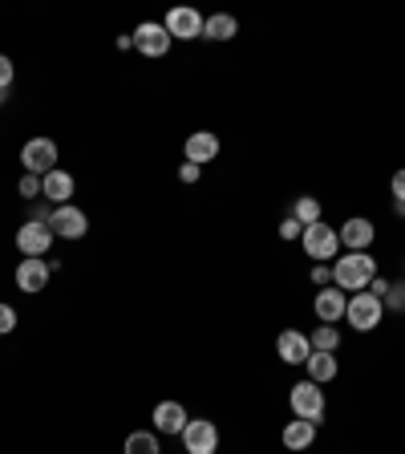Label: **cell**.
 Masks as SVG:
<instances>
[{
    "label": "cell",
    "instance_id": "5",
    "mask_svg": "<svg viewBox=\"0 0 405 454\" xmlns=\"http://www.w3.org/2000/svg\"><path fill=\"white\" fill-rule=\"evenodd\" d=\"M53 227L41 223V219H28L25 227L17 231V252L25 255V260H45L49 247H53Z\"/></svg>",
    "mask_w": 405,
    "mask_h": 454
},
{
    "label": "cell",
    "instance_id": "4",
    "mask_svg": "<svg viewBox=\"0 0 405 454\" xmlns=\"http://www.w3.org/2000/svg\"><path fill=\"white\" fill-rule=\"evenodd\" d=\"M288 406H292L296 418L304 422H321L324 418V389L316 381H296L292 394H288Z\"/></svg>",
    "mask_w": 405,
    "mask_h": 454
},
{
    "label": "cell",
    "instance_id": "22",
    "mask_svg": "<svg viewBox=\"0 0 405 454\" xmlns=\"http://www.w3.org/2000/svg\"><path fill=\"white\" fill-rule=\"evenodd\" d=\"M126 454H159V434L154 430H134L126 438Z\"/></svg>",
    "mask_w": 405,
    "mask_h": 454
},
{
    "label": "cell",
    "instance_id": "24",
    "mask_svg": "<svg viewBox=\"0 0 405 454\" xmlns=\"http://www.w3.org/2000/svg\"><path fill=\"white\" fill-rule=\"evenodd\" d=\"M20 195H25L28 203H37L41 199V179L37 175H25V179H20Z\"/></svg>",
    "mask_w": 405,
    "mask_h": 454
},
{
    "label": "cell",
    "instance_id": "15",
    "mask_svg": "<svg viewBox=\"0 0 405 454\" xmlns=\"http://www.w3.org/2000/svg\"><path fill=\"white\" fill-rule=\"evenodd\" d=\"M49 260H20L17 264V288L20 293H28V296H37V293H45V284H49Z\"/></svg>",
    "mask_w": 405,
    "mask_h": 454
},
{
    "label": "cell",
    "instance_id": "33",
    "mask_svg": "<svg viewBox=\"0 0 405 454\" xmlns=\"http://www.w3.org/2000/svg\"><path fill=\"white\" fill-rule=\"evenodd\" d=\"M118 49H134V33H122V37H118Z\"/></svg>",
    "mask_w": 405,
    "mask_h": 454
},
{
    "label": "cell",
    "instance_id": "10",
    "mask_svg": "<svg viewBox=\"0 0 405 454\" xmlns=\"http://www.w3.org/2000/svg\"><path fill=\"white\" fill-rule=\"evenodd\" d=\"M312 309H316L321 325H337V321H345V309H349V293H340L337 284H329V288H321V293H316Z\"/></svg>",
    "mask_w": 405,
    "mask_h": 454
},
{
    "label": "cell",
    "instance_id": "23",
    "mask_svg": "<svg viewBox=\"0 0 405 454\" xmlns=\"http://www.w3.org/2000/svg\"><path fill=\"white\" fill-rule=\"evenodd\" d=\"M312 349H321V353H337L340 349V333L332 329V325H316V333H312Z\"/></svg>",
    "mask_w": 405,
    "mask_h": 454
},
{
    "label": "cell",
    "instance_id": "31",
    "mask_svg": "<svg viewBox=\"0 0 405 454\" xmlns=\"http://www.w3.org/2000/svg\"><path fill=\"white\" fill-rule=\"evenodd\" d=\"M280 236L284 239H296V236H304V227L296 223V219H284V223H280Z\"/></svg>",
    "mask_w": 405,
    "mask_h": 454
},
{
    "label": "cell",
    "instance_id": "8",
    "mask_svg": "<svg viewBox=\"0 0 405 454\" xmlns=\"http://www.w3.org/2000/svg\"><path fill=\"white\" fill-rule=\"evenodd\" d=\"M162 28L170 33V41H195L203 37V12L191 9V4H179V9H170Z\"/></svg>",
    "mask_w": 405,
    "mask_h": 454
},
{
    "label": "cell",
    "instance_id": "16",
    "mask_svg": "<svg viewBox=\"0 0 405 454\" xmlns=\"http://www.w3.org/2000/svg\"><path fill=\"white\" fill-rule=\"evenodd\" d=\"M340 247H349V252H369V244H373V236H378V231H373V223H369V219H361V215H353V219H345V223H340Z\"/></svg>",
    "mask_w": 405,
    "mask_h": 454
},
{
    "label": "cell",
    "instance_id": "11",
    "mask_svg": "<svg viewBox=\"0 0 405 454\" xmlns=\"http://www.w3.org/2000/svg\"><path fill=\"white\" fill-rule=\"evenodd\" d=\"M276 353H280L284 365H304V361L312 357V340L304 337L300 329H284L280 337H276Z\"/></svg>",
    "mask_w": 405,
    "mask_h": 454
},
{
    "label": "cell",
    "instance_id": "7",
    "mask_svg": "<svg viewBox=\"0 0 405 454\" xmlns=\"http://www.w3.org/2000/svg\"><path fill=\"white\" fill-rule=\"evenodd\" d=\"M183 450L187 454H215L219 450V426L211 418H191L183 430Z\"/></svg>",
    "mask_w": 405,
    "mask_h": 454
},
{
    "label": "cell",
    "instance_id": "18",
    "mask_svg": "<svg viewBox=\"0 0 405 454\" xmlns=\"http://www.w3.org/2000/svg\"><path fill=\"white\" fill-rule=\"evenodd\" d=\"M312 438H316V422H304V418H296V422L284 426V446H288V450H308Z\"/></svg>",
    "mask_w": 405,
    "mask_h": 454
},
{
    "label": "cell",
    "instance_id": "26",
    "mask_svg": "<svg viewBox=\"0 0 405 454\" xmlns=\"http://www.w3.org/2000/svg\"><path fill=\"white\" fill-rule=\"evenodd\" d=\"M12 77H17V69H12V61H9V57L0 53V94H9Z\"/></svg>",
    "mask_w": 405,
    "mask_h": 454
},
{
    "label": "cell",
    "instance_id": "1",
    "mask_svg": "<svg viewBox=\"0 0 405 454\" xmlns=\"http://www.w3.org/2000/svg\"><path fill=\"white\" fill-rule=\"evenodd\" d=\"M378 276V260L369 252H349V255H337L332 264V284L340 293H365L369 284Z\"/></svg>",
    "mask_w": 405,
    "mask_h": 454
},
{
    "label": "cell",
    "instance_id": "13",
    "mask_svg": "<svg viewBox=\"0 0 405 454\" xmlns=\"http://www.w3.org/2000/svg\"><path fill=\"white\" fill-rule=\"evenodd\" d=\"M187 410H183V402H159L154 406V434H170L179 438L183 430H187Z\"/></svg>",
    "mask_w": 405,
    "mask_h": 454
},
{
    "label": "cell",
    "instance_id": "12",
    "mask_svg": "<svg viewBox=\"0 0 405 454\" xmlns=\"http://www.w3.org/2000/svg\"><path fill=\"white\" fill-rule=\"evenodd\" d=\"M74 175H69V170H49L45 179H41V199H45V203H53V207H66L69 199H74Z\"/></svg>",
    "mask_w": 405,
    "mask_h": 454
},
{
    "label": "cell",
    "instance_id": "32",
    "mask_svg": "<svg viewBox=\"0 0 405 454\" xmlns=\"http://www.w3.org/2000/svg\"><path fill=\"white\" fill-rule=\"evenodd\" d=\"M365 293H373V296H381V301H386V293H389V280H381V276H373V284H369Z\"/></svg>",
    "mask_w": 405,
    "mask_h": 454
},
{
    "label": "cell",
    "instance_id": "20",
    "mask_svg": "<svg viewBox=\"0 0 405 454\" xmlns=\"http://www.w3.org/2000/svg\"><path fill=\"white\" fill-rule=\"evenodd\" d=\"M236 33H239V20L231 12H215V17L203 20V37H211V41H231Z\"/></svg>",
    "mask_w": 405,
    "mask_h": 454
},
{
    "label": "cell",
    "instance_id": "14",
    "mask_svg": "<svg viewBox=\"0 0 405 454\" xmlns=\"http://www.w3.org/2000/svg\"><path fill=\"white\" fill-rule=\"evenodd\" d=\"M134 49H138L142 57H162L170 49V33L159 20H146V25H138V33H134Z\"/></svg>",
    "mask_w": 405,
    "mask_h": 454
},
{
    "label": "cell",
    "instance_id": "25",
    "mask_svg": "<svg viewBox=\"0 0 405 454\" xmlns=\"http://www.w3.org/2000/svg\"><path fill=\"white\" fill-rule=\"evenodd\" d=\"M386 309H405V284H389V293H386Z\"/></svg>",
    "mask_w": 405,
    "mask_h": 454
},
{
    "label": "cell",
    "instance_id": "6",
    "mask_svg": "<svg viewBox=\"0 0 405 454\" xmlns=\"http://www.w3.org/2000/svg\"><path fill=\"white\" fill-rule=\"evenodd\" d=\"M300 244H304V252L312 255V260H321V264H329V260H337V252H340V236L332 231L329 223H312V227H304V236H300Z\"/></svg>",
    "mask_w": 405,
    "mask_h": 454
},
{
    "label": "cell",
    "instance_id": "29",
    "mask_svg": "<svg viewBox=\"0 0 405 454\" xmlns=\"http://www.w3.org/2000/svg\"><path fill=\"white\" fill-rule=\"evenodd\" d=\"M312 284H316V288H329V284H332V264H316V268H312Z\"/></svg>",
    "mask_w": 405,
    "mask_h": 454
},
{
    "label": "cell",
    "instance_id": "9",
    "mask_svg": "<svg viewBox=\"0 0 405 454\" xmlns=\"http://www.w3.org/2000/svg\"><path fill=\"white\" fill-rule=\"evenodd\" d=\"M49 227H53L57 239H85V231H90V219H85L82 207L66 203V207H53V211H49Z\"/></svg>",
    "mask_w": 405,
    "mask_h": 454
},
{
    "label": "cell",
    "instance_id": "21",
    "mask_svg": "<svg viewBox=\"0 0 405 454\" xmlns=\"http://www.w3.org/2000/svg\"><path fill=\"white\" fill-rule=\"evenodd\" d=\"M321 199H316V195H300V199H296V203H292V219H296V223H300V227H312V223H321Z\"/></svg>",
    "mask_w": 405,
    "mask_h": 454
},
{
    "label": "cell",
    "instance_id": "2",
    "mask_svg": "<svg viewBox=\"0 0 405 454\" xmlns=\"http://www.w3.org/2000/svg\"><path fill=\"white\" fill-rule=\"evenodd\" d=\"M381 317H386V304H381V296H373V293H353L349 296L345 321H349L357 333H373L381 325Z\"/></svg>",
    "mask_w": 405,
    "mask_h": 454
},
{
    "label": "cell",
    "instance_id": "30",
    "mask_svg": "<svg viewBox=\"0 0 405 454\" xmlns=\"http://www.w3.org/2000/svg\"><path fill=\"white\" fill-rule=\"evenodd\" d=\"M199 175H203V167H195V162H183V167H179V179L183 183H199Z\"/></svg>",
    "mask_w": 405,
    "mask_h": 454
},
{
    "label": "cell",
    "instance_id": "17",
    "mask_svg": "<svg viewBox=\"0 0 405 454\" xmlns=\"http://www.w3.org/2000/svg\"><path fill=\"white\" fill-rule=\"evenodd\" d=\"M183 151H187V162H195V167H203V162H211L219 154V138L211 130H195L187 138V146H183Z\"/></svg>",
    "mask_w": 405,
    "mask_h": 454
},
{
    "label": "cell",
    "instance_id": "34",
    "mask_svg": "<svg viewBox=\"0 0 405 454\" xmlns=\"http://www.w3.org/2000/svg\"><path fill=\"white\" fill-rule=\"evenodd\" d=\"M0 106H4V94H0Z\"/></svg>",
    "mask_w": 405,
    "mask_h": 454
},
{
    "label": "cell",
    "instance_id": "19",
    "mask_svg": "<svg viewBox=\"0 0 405 454\" xmlns=\"http://www.w3.org/2000/svg\"><path fill=\"white\" fill-rule=\"evenodd\" d=\"M304 365H308V381H316V386H324V381H332L337 378V357H332V353H321V349H312V357L304 361Z\"/></svg>",
    "mask_w": 405,
    "mask_h": 454
},
{
    "label": "cell",
    "instance_id": "3",
    "mask_svg": "<svg viewBox=\"0 0 405 454\" xmlns=\"http://www.w3.org/2000/svg\"><path fill=\"white\" fill-rule=\"evenodd\" d=\"M20 167H25V175L45 179L49 170H57V142L53 138H28L25 146H20Z\"/></svg>",
    "mask_w": 405,
    "mask_h": 454
},
{
    "label": "cell",
    "instance_id": "28",
    "mask_svg": "<svg viewBox=\"0 0 405 454\" xmlns=\"http://www.w3.org/2000/svg\"><path fill=\"white\" fill-rule=\"evenodd\" d=\"M12 329H17V309L0 304V337H4V333H12Z\"/></svg>",
    "mask_w": 405,
    "mask_h": 454
},
{
    "label": "cell",
    "instance_id": "27",
    "mask_svg": "<svg viewBox=\"0 0 405 454\" xmlns=\"http://www.w3.org/2000/svg\"><path fill=\"white\" fill-rule=\"evenodd\" d=\"M389 191H393V199H397V211L405 215V170H397L393 175V183H389Z\"/></svg>",
    "mask_w": 405,
    "mask_h": 454
}]
</instances>
